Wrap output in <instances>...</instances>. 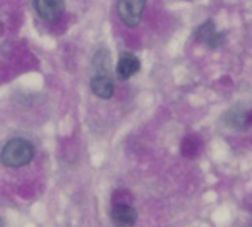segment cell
<instances>
[{
	"mask_svg": "<svg viewBox=\"0 0 252 227\" xmlns=\"http://www.w3.org/2000/svg\"><path fill=\"white\" fill-rule=\"evenodd\" d=\"M34 145L26 138H14L7 141L0 152V162L9 168H20L34 160Z\"/></svg>",
	"mask_w": 252,
	"mask_h": 227,
	"instance_id": "obj_1",
	"label": "cell"
},
{
	"mask_svg": "<svg viewBox=\"0 0 252 227\" xmlns=\"http://www.w3.org/2000/svg\"><path fill=\"white\" fill-rule=\"evenodd\" d=\"M146 0H118V17L126 27L140 26L141 17H143Z\"/></svg>",
	"mask_w": 252,
	"mask_h": 227,
	"instance_id": "obj_2",
	"label": "cell"
},
{
	"mask_svg": "<svg viewBox=\"0 0 252 227\" xmlns=\"http://www.w3.org/2000/svg\"><path fill=\"white\" fill-rule=\"evenodd\" d=\"M195 39L200 44H205L210 49H219V47L223 46L225 35H223L222 32H217L212 20H207V22L202 24L197 29V32H195Z\"/></svg>",
	"mask_w": 252,
	"mask_h": 227,
	"instance_id": "obj_3",
	"label": "cell"
},
{
	"mask_svg": "<svg viewBox=\"0 0 252 227\" xmlns=\"http://www.w3.org/2000/svg\"><path fill=\"white\" fill-rule=\"evenodd\" d=\"M223 123L227 128L241 131L252 125V111L244 106H234L223 115Z\"/></svg>",
	"mask_w": 252,
	"mask_h": 227,
	"instance_id": "obj_4",
	"label": "cell"
},
{
	"mask_svg": "<svg viewBox=\"0 0 252 227\" xmlns=\"http://www.w3.org/2000/svg\"><path fill=\"white\" fill-rule=\"evenodd\" d=\"M37 15L46 22H56L64 14L66 2L64 0H34Z\"/></svg>",
	"mask_w": 252,
	"mask_h": 227,
	"instance_id": "obj_5",
	"label": "cell"
},
{
	"mask_svg": "<svg viewBox=\"0 0 252 227\" xmlns=\"http://www.w3.org/2000/svg\"><path fill=\"white\" fill-rule=\"evenodd\" d=\"M91 91L101 99H109L115 93V81L111 72H94L91 78Z\"/></svg>",
	"mask_w": 252,
	"mask_h": 227,
	"instance_id": "obj_6",
	"label": "cell"
},
{
	"mask_svg": "<svg viewBox=\"0 0 252 227\" xmlns=\"http://www.w3.org/2000/svg\"><path fill=\"white\" fill-rule=\"evenodd\" d=\"M111 219L116 227H133L136 224L138 212L129 204H115L111 210Z\"/></svg>",
	"mask_w": 252,
	"mask_h": 227,
	"instance_id": "obj_7",
	"label": "cell"
},
{
	"mask_svg": "<svg viewBox=\"0 0 252 227\" xmlns=\"http://www.w3.org/2000/svg\"><path fill=\"white\" fill-rule=\"evenodd\" d=\"M140 67H141L140 59H138L135 54H131V52H123L116 64V74L121 81H126L131 78L133 74H136V72L140 71Z\"/></svg>",
	"mask_w": 252,
	"mask_h": 227,
	"instance_id": "obj_8",
	"label": "cell"
},
{
	"mask_svg": "<svg viewBox=\"0 0 252 227\" xmlns=\"http://www.w3.org/2000/svg\"><path fill=\"white\" fill-rule=\"evenodd\" d=\"M111 54L106 49L97 51L93 58V67L96 69V72H111Z\"/></svg>",
	"mask_w": 252,
	"mask_h": 227,
	"instance_id": "obj_9",
	"label": "cell"
},
{
	"mask_svg": "<svg viewBox=\"0 0 252 227\" xmlns=\"http://www.w3.org/2000/svg\"><path fill=\"white\" fill-rule=\"evenodd\" d=\"M3 226V222H2V219H0V227H2Z\"/></svg>",
	"mask_w": 252,
	"mask_h": 227,
	"instance_id": "obj_10",
	"label": "cell"
}]
</instances>
